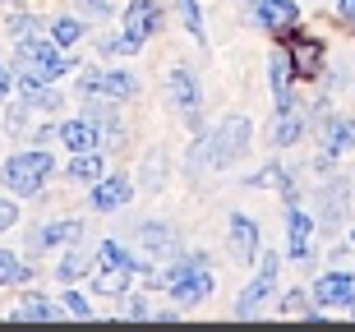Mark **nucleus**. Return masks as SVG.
I'll return each instance as SVG.
<instances>
[{
    "label": "nucleus",
    "mask_w": 355,
    "mask_h": 332,
    "mask_svg": "<svg viewBox=\"0 0 355 332\" xmlns=\"http://www.w3.org/2000/svg\"><path fill=\"white\" fill-rule=\"evenodd\" d=\"M65 74V55L55 42H42V37H28L19 42V83L33 88V83H51Z\"/></svg>",
    "instance_id": "obj_1"
},
{
    "label": "nucleus",
    "mask_w": 355,
    "mask_h": 332,
    "mask_svg": "<svg viewBox=\"0 0 355 332\" xmlns=\"http://www.w3.org/2000/svg\"><path fill=\"white\" fill-rule=\"evenodd\" d=\"M245 143H250V120H245V116H231L217 134H208V143L194 148V152H198V157H194V171L203 166V161H208V166H231V161L245 152Z\"/></svg>",
    "instance_id": "obj_2"
},
{
    "label": "nucleus",
    "mask_w": 355,
    "mask_h": 332,
    "mask_svg": "<svg viewBox=\"0 0 355 332\" xmlns=\"http://www.w3.org/2000/svg\"><path fill=\"white\" fill-rule=\"evenodd\" d=\"M51 152H14L10 161H5V185L14 189V194H37L42 180L51 175Z\"/></svg>",
    "instance_id": "obj_3"
},
{
    "label": "nucleus",
    "mask_w": 355,
    "mask_h": 332,
    "mask_svg": "<svg viewBox=\"0 0 355 332\" xmlns=\"http://www.w3.org/2000/svg\"><path fill=\"white\" fill-rule=\"evenodd\" d=\"M166 291L184 305H198V300H208L212 295V272L203 268V259H184L166 272Z\"/></svg>",
    "instance_id": "obj_4"
},
{
    "label": "nucleus",
    "mask_w": 355,
    "mask_h": 332,
    "mask_svg": "<svg viewBox=\"0 0 355 332\" xmlns=\"http://www.w3.org/2000/svg\"><path fill=\"white\" fill-rule=\"evenodd\" d=\"M153 28H157V5H153V0H139V5H130V14H125V37L111 42V46L139 51V46L153 37Z\"/></svg>",
    "instance_id": "obj_5"
},
{
    "label": "nucleus",
    "mask_w": 355,
    "mask_h": 332,
    "mask_svg": "<svg viewBox=\"0 0 355 332\" xmlns=\"http://www.w3.org/2000/svg\"><path fill=\"white\" fill-rule=\"evenodd\" d=\"M277 268H282V254H268L263 259V268H259V277L240 291V309L236 314H254V309L263 305L268 295H272V286H277Z\"/></svg>",
    "instance_id": "obj_6"
},
{
    "label": "nucleus",
    "mask_w": 355,
    "mask_h": 332,
    "mask_svg": "<svg viewBox=\"0 0 355 332\" xmlns=\"http://www.w3.org/2000/svg\"><path fill=\"white\" fill-rule=\"evenodd\" d=\"M166 88H171V102L180 107V116L189 120V125H198V111H203V102H198V83H194V74H189V69H175Z\"/></svg>",
    "instance_id": "obj_7"
},
{
    "label": "nucleus",
    "mask_w": 355,
    "mask_h": 332,
    "mask_svg": "<svg viewBox=\"0 0 355 332\" xmlns=\"http://www.w3.org/2000/svg\"><path fill=\"white\" fill-rule=\"evenodd\" d=\"M291 65H295V79H318V69H323L318 37H291Z\"/></svg>",
    "instance_id": "obj_8"
},
{
    "label": "nucleus",
    "mask_w": 355,
    "mask_h": 332,
    "mask_svg": "<svg viewBox=\"0 0 355 332\" xmlns=\"http://www.w3.org/2000/svg\"><path fill=\"white\" fill-rule=\"evenodd\" d=\"M254 14H259L263 28H272V33H291L295 19H300V10H295L291 0H254Z\"/></svg>",
    "instance_id": "obj_9"
},
{
    "label": "nucleus",
    "mask_w": 355,
    "mask_h": 332,
    "mask_svg": "<svg viewBox=\"0 0 355 332\" xmlns=\"http://www.w3.org/2000/svg\"><path fill=\"white\" fill-rule=\"evenodd\" d=\"M314 300H318V305H355V277H346V272L318 277Z\"/></svg>",
    "instance_id": "obj_10"
},
{
    "label": "nucleus",
    "mask_w": 355,
    "mask_h": 332,
    "mask_svg": "<svg viewBox=\"0 0 355 332\" xmlns=\"http://www.w3.org/2000/svg\"><path fill=\"white\" fill-rule=\"evenodd\" d=\"M83 88H88V93H106V97H134L139 93V79L125 74V69H106V74H92Z\"/></svg>",
    "instance_id": "obj_11"
},
{
    "label": "nucleus",
    "mask_w": 355,
    "mask_h": 332,
    "mask_svg": "<svg viewBox=\"0 0 355 332\" xmlns=\"http://www.w3.org/2000/svg\"><path fill=\"white\" fill-rule=\"evenodd\" d=\"M351 143H355V120L332 116L328 125H323V152H328V157H342Z\"/></svg>",
    "instance_id": "obj_12"
},
{
    "label": "nucleus",
    "mask_w": 355,
    "mask_h": 332,
    "mask_svg": "<svg viewBox=\"0 0 355 332\" xmlns=\"http://www.w3.org/2000/svg\"><path fill=\"white\" fill-rule=\"evenodd\" d=\"M60 143H65L69 152L97 148V120H65V125H60Z\"/></svg>",
    "instance_id": "obj_13"
},
{
    "label": "nucleus",
    "mask_w": 355,
    "mask_h": 332,
    "mask_svg": "<svg viewBox=\"0 0 355 332\" xmlns=\"http://www.w3.org/2000/svg\"><path fill=\"white\" fill-rule=\"evenodd\" d=\"M120 203H130V185H125L120 175H111V180H97V189H92V208L111 213V208H120Z\"/></svg>",
    "instance_id": "obj_14"
},
{
    "label": "nucleus",
    "mask_w": 355,
    "mask_h": 332,
    "mask_svg": "<svg viewBox=\"0 0 355 332\" xmlns=\"http://www.w3.org/2000/svg\"><path fill=\"white\" fill-rule=\"evenodd\" d=\"M268 74H272V93H277V102H286V93H291V79H295L291 51H272V55H268Z\"/></svg>",
    "instance_id": "obj_15"
},
{
    "label": "nucleus",
    "mask_w": 355,
    "mask_h": 332,
    "mask_svg": "<svg viewBox=\"0 0 355 332\" xmlns=\"http://www.w3.org/2000/svg\"><path fill=\"white\" fill-rule=\"evenodd\" d=\"M231 250L240 254V259H250L254 250H259V226L250 222V217H231Z\"/></svg>",
    "instance_id": "obj_16"
},
{
    "label": "nucleus",
    "mask_w": 355,
    "mask_h": 332,
    "mask_svg": "<svg viewBox=\"0 0 355 332\" xmlns=\"http://www.w3.org/2000/svg\"><path fill=\"white\" fill-rule=\"evenodd\" d=\"M300 130H304V111L291 107V102H282V116H277V125H272V139L277 143H295Z\"/></svg>",
    "instance_id": "obj_17"
},
{
    "label": "nucleus",
    "mask_w": 355,
    "mask_h": 332,
    "mask_svg": "<svg viewBox=\"0 0 355 332\" xmlns=\"http://www.w3.org/2000/svg\"><path fill=\"white\" fill-rule=\"evenodd\" d=\"M309 231H314V222H309V213H291V259H304L309 254Z\"/></svg>",
    "instance_id": "obj_18"
},
{
    "label": "nucleus",
    "mask_w": 355,
    "mask_h": 332,
    "mask_svg": "<svg viewBox=\"0 0 355 332\" xmlns=\"http://www.w3.org/2000/svg\"><path fill=\"white\" fill-rule=\"evenodd\" d=\"M14 319H42V323H51V319H60V309L46 305V295H24V305L14 309Z\"/></svg>",
    "instance_id": "obj_19"
},
{
    "label": "nucleus",
    "mask_w": 355,
    "mask_h": 332,
    "mask_svg": "<svg viewBox=\"0 0 355 332\" xmlns=\"http://www.w3.org/2000/svg\"><path fill=\"white\" fill-rule=\"evenodd\" d=\"M139 245H144V250H171L175 231H171V226H162V222H148V226H139Z\"/></svg>",
    "instance_id": "obj_20"
},
{
    "label": "nucleus",
    "mask_w": 355,
    "mask_h": 332,
    "mask_svg": "<svg viewBox=\"0 0 355 332\" xmlns=\"http://www.w3.org/2000/svg\"><path fill=\"white\" fill-rule=\"evenodd\" d=\"M69 175H74V180H102V152H97V148L79 152V157L69 161Z\"/></svg>",
    "instance_id": "obj_21"
},
{
    "label": "nucleus",
    "mask_w": 355,
    "mask_h": 332,
    "mask_svg": "<svg viewBox=\"0 0 355 332\" xmlns=\"http://www.w3.org/2000/svg\"><path fill=\"white\" fill-rule=\"evenodd\" d=\"M28 277V263H19V254L0 250V286H14V281Z\"/></svg>",
    "instance_id": "obj_22"
},
{
    "label": "nucleus",
    "mask_w": 355,
    "mask_h": 332,
    "mask_svg": "<svg viewBox=\"0 0 355 332\" xmlns=\"http://www.w3.org/2000/svg\"><path fill=\"white\" fill-rule=\"evenodd\" d=\"M97 259H102L106 268H125V272H134V268H139V263H134V259H130V254H125V250H120V245H116V240H106L102 250H97Z\"/></svg>",
    "instance_id": "obj_23"
},
{
    "label": "nucleus",
    "mask_w": 355,
    "mask_h": 332,
    "mask_svg": "<svg viewBox=\"0 0 355 332\" xmlns=\"http://www.w3.org/2000/svg\"><path fill=\"white\" fill-rule=\"evenodd\" d=\"M51 42L55 46H74V42H79V19H55L51 24Z\"/></svg>",
    "instance_id": "obj_24"
},
{
    "label": "nucleus",
    "mask_w": 355,
    "mask_h": 332,
    "mask_svg": "<svg viewBox=\"0 0 355 332\" xmlns=\"http://www.w3.org/2000/svg\"><path fill=\"white\" fill-rule=\"evenodd\" d=\"M125 281H130V272H125V268H106V272H97V291L116 295V291H125Z\"/></svg>",
    "instance_id": "obj_25"
},
{
    "label": "nucleus",
    "mask_w": 355,
    "mask_h": 332,
    "mask_svg": "<svg viewBox=\"0 0 355 332\" xmlns=\"http://www.w3.org/2000/svg\"><path fill=\"white\" fill-rule=\"evenodd\" d=\"M180 5V19H184V28L194 33V37H203V19H198V0H175Z\"/></svg>",
    "instance_id": "obj_26"
},
{
    "label": "nucleus",
    "mask_w": 355,
    "mask_h": 332,
    "mask_svg": "<svg viewBox=\"0 0 355 332\" xmlns=\"http://www.w3.org/2000/svg\"><path fill=\"white\" fill-rule=\"evenodd\" d=\"M83 272H88V259H83V254H65V259H60V277L65 281L83 277Z\"/></svg>",
    "instance_id": "obj_27"
},
{
    "label": "nucleus",
    "mask_w": 355,
    "mask_h": 332,
    "mask_svg": "<svg viewBox=\"0 0 355 332\" xmlns=\"http://www.w3.org/2000/svg\"><path fill=\"white\" fill-rule=\"evenodd\" d=\"M60 300H65V309H69V314H74V319H92V305H88V300H83L79 291H65V295H60Z\"/></svg>",
    "instance_id": "obj_28"
},
{
    "label": "nucleus",
    "mask_w": 355,
    "mask_h": 332,
    "mask_svg": "<svg viewBox=\"0 0 355 332\" xmlns=\"http://www.w3.org/2000/svg\"><path fill=\"white\" fill-rule=\"evenodd\" d=\"M79 10H83V19H106L111 14V0H79Z\"/></svg>",
    "instance_id": "obj_29"
},
{
    "label": "nucleus",
    "mask_w": 355,
    "mask_h": 332,
    "mask_svg": "<svg viewBox=\"0 0 355 332\" xmlns=\"http://www.w3.org/2000/svg\"><path fill=\"white\" fill-rule=\"evenodd\" d=\"M282 309H286V314H304V309H309V295H304V291H291L286 300H282Z\"/></svg>",
    "instance_id": "obj_30"
},
{
    "label": "nucleus",
    "mask_w": 355,
    "mask_h": 332,
    "mask_svg": "<svg viewBox=\"0 0 355 332\" xmlns=\"http://www.w3.org/2000/svg\"><path fill=\"white\" fill-rule=\"evenodd\" d=\"M10 33L14 37H33V33H37V19H24V14H19V19H10Z\"/></svg>",
    "instance_id": "obj_31"
},
{
    "label": "nucleus",
    "mask_w": 355,
    "mask_h": 332,
    "mask_svg": "<svg viewBox=\"0 0 355 332\" xmlns=\"http://www.w3.org/2000/svg\"><path fill=\"white\" fill-rule=\"evenodd\" d=\"M14 222H19V208H14L10 199H0V231H10Z\"/></svg>",
    "instance_id": "obj_32"
},
{
    "label": "nucleus",
    "mask_w": 355,
    "mask_h": 332,
    "mask_svg": "<svg viewBox=\"0 0 355 332\" xmlns=\"http://www.w3.org/2000/svg\"><path fill=\"white\" fill-rule=\"evenodd\" d=\"M10 88H14V74L0 65V102H5V93H10Z\"/></svg>",
    "instance_id": "obj_33"
},
{
    "label": "nucleus",
    "mask_w": 355,
    "mask_h": 332,
    "mask_svg": "<svg viewBox=\"0 0 355 332\" xmlns=\"http://www.w3.org/2000/svg\"><path fill=\"white\" fill-rule=\"evenodd\" d=\"M342 19H351V24H355V0H342Z\"/></svg>",
    "instance_id": "obj_34"
},
{
    "label": "nucleus",
    "mask_w": 355,
    "mask_h": 332,
    "mask_svg": "<svg viewBox=\"0 0 355 332\" xmlns=\"http://www.w3.org/2000/svg\"><path fill=\"white\" fill-rule=\"evenodd\" d=\"M351 309H355V305H351Z\"/></svg>",
    "instance_id": "obj_35"
}]
</instances>
